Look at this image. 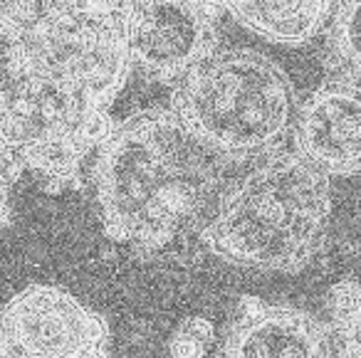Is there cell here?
<instances>
[{"label":"cell","instance_id":"obj_17","mask_svg":"<svg viewBox=\"0 0 361 358\" xmlns=\"http://www.w3.org/2000/svg\"><path fill=\"white\" fill-rule=\"evenodd\" d=\"M92 8H99L104 13H111L116 18H126L136 6H139L141 0H87Z\"/></svg>","mask_w":361,"mask_h":358},{"label":"cell","instance_id":"obj_5","mask_svg":"<svg viewBox=\"0 0 361 358\" xmlns=\"http://www.w3.org/2000/svg\"><path fill=\"white\" fill-rule=\"evenodd\" d=\"M25 57L27 70L65 82L104 106L131 67L124 20L92 6L25 35Z\"/></svg>","mask_w":361,"mask_h":358},{"label":"cell","instance_id":"obj_6","mask_svg":"<svg viewBox=\"0 0 361 358\" xmlns=\"http://www.w3.org/2000/svg\"><path fill=\"white\" fill-rule=\"evenodd\" d=\"M106 338L104 319L52 284H30L0 309V358H75Z\"/></svg>","mask_w":361,"mask_h":358},{"label":"cell","instance_id":"obj_11","mask_svg":"<svg viewBox=\"0 0 361 358\" xmlns=\"http://www.w3.org/2000/svg\"><path fill=\"white\" fill-rule=\"evenodd\" d=\"M326 67L361 82V0H334L326 27Z\"/></svg>","mask_w":361,"mask_h":358},{"label":"cell","instance_id":"obj_9","mask_svg":"<svg viewBox=\"0 0 361 358\" xmlns=\"http://www.w3.org/2000/svg\"><path fill=\"white\" fill-rule=\"evenodd\" d=\"M221 358H336L326 321L290 304L243 297Z\"/></svg>","mask_w":361,"mask_h":358},{"label":"cell","instance_id":"obj_3","mask_svg":"<svg viewBox=\"0 0 361 358\" xmlns=\"http://www.w3.org/2000/svg\"><path fill=\"white\" fill-rule=\"evenodd\" d=\"M171 109L235 163L280 151L295 121L287 75L255 50H213L176 82Z\"/></svg>","mask_w":361,"mask_h":358},{"label":"cell","instance_id":"obj_4","mask_svg":"<svg viewBox=\"0 0 361 358\" xmlns=\"http://www.w3.org/2000/svg\"><path fill=\"white\" fill-rule=\"evenodd\" d=\"M111 126L104 104L32 70L0 104V136L50 193L80 188L82 163Z\"/></svg>","mask_w":361,"mask_h":358},{"label":"cell","instance_id":"obj_8","mask_svg":"<svg viewBox=\"0 0 361 358\" xmlns=\"http://www.w3.org/2000/svg\"><path fill=\"white\" fill-rule=\"evenodd\" d=\"M295 151L329 178L361 173V85L322 82L295 111Z\"/></svg>","mask_w":361,"mask_h":358},{"label":"cell","instance_id":"obj_7","mask_svg":"<svg viewBox=\"0 0 361 358\" xmlns=\"http://www.w3.org/2000/svg\"><path fill=\"white\" fill-rule=\"evenodd\" d=\"M218 13L198 0H141L124 20L131 65L176 85L216 50Z\"/></svg>","mask_w":361,"mask_h":358},{"label":"cell","instance_id":"obj_15","mask_svg":"<svg viewBox=\"0 0 361 358\" xmlns=\"http://www.w3.org/2000/svg\"><path fill=\"white\" fill-rule=\"evenodd\" d=\"M27 72L25 37L0 23V104L8 99L16 85Z\"/></svg>","mask_w":361,"mask_h":358},{"label":"cell","instance_id":"obj_2","mask_svg":"<svg viewBox=\"0 0 361 358\" xmlns=\"http://www.w3.org/2000/svg\"><path fill=\"white\" fill-rule=\"evenodd\" d=\"M329 215V175L297 151H275L231 180L201 242L228 264L295 274L324 247Z\"/></svg>","mask_w":361,"mask_h":358},{"label":"cell","instance_id":"obj_10","mask_svg":"<svg viewBox=\"0 0 361 358\" xmlns=\"http://www.w3.org/2000/svg\"><path fill=\"white\" fill-rule=\"evenodd\" d=\"M334 0H233L228 13L255 35L280 45H305L329 23Z\"/></svg>","mask_w":361,"mask_h":358},{"label":"cell","instance_id":"obj_19","mask_svg":"<svg viewBox=\"0 0 361 358\" xmlns=\"http://www.w3.org/2000/svg\"><path fill=\"white\" fill-rule=\"evenodd\" d=\"M75 358H111V356L106 353V348H94V351H87V353H82V356H75Z\"/></svg>","mask_w":361,"mask_h":358},{"label":"cell","instance_id":"obj_18","mask_svg":"<svg viewBox=\"0 0 361 358\" xmlns=\"http://www.w3.org/2000/svg\"><path fill=\"white\" fill-rule=\"evenodd\" d=\"M198 3H203V6H208L211 11L221 13V11H228V6H231L233 0H198Z\"/></svg>","mask_w":361,"mask_h":358},{"label":"cell","instance_id":"obj_14","mask_svg":"<svg viewBox=\"0 0 361 358\" xmlns=\"http://www.w3.org/2000/svg\"><path fill=\"white\" fill-rule=\"evenodd\" d=\"M216 343V328L206 316H188L169 338L171 358H206Z\"/></svg>","mask_w":361,"mask_h":358},{"label":"cell","instance_id":"obj_13","mask_svg":"<svg viewBox=\"0 0 361 358\" xmlns=\"http://www.w3.org/2000/svg\"><path fill=\"white\" fill-rule=\"evenodd\" d=\"M85 6L87 0H0V23L25 37Z\"/></svg>","mask_w":361,"mask_h":358},{"label":"cell","instance_id":"obj_16","mask_svg":"<svg viewBox=\"0 0 361 358\" xmlns=\"http://www.w3.org/2000/svg\"><path fill=\"white\" fill-rule=\"evenodd\" d=\"M20 161L13 156V151L0 136V223L3 225L11 220V190L16 180L20 178Z\"/></svg>","mask_w":361,"mask_h":358},{"label":"cell","instance_id":"obj_12","mask_svg":"<svg viewBox=\"0 0 361 358\" xmlns=\"http://www.w3.org/2000/svg\"><path fill=\"white\" fill-rule=\"evenodd\" d=\"M326 326L336 358H361V284L341 279L326 294Z\"/></svg>","mask_w":361,"mask_h":358},{"label":"cell","instance_id":"obj_1","mask_svg":"<svg viewBox=\"0 0 361 358\" xmlns=\"http://www.w3.org/2000/svg\"><path fill=\"white\" fill-rule=\"evenodd\" d=\"M233 166L173 109H146L114 124L92 168L106 237L141 257L201 237L231 185Z\"/></svg>","mask_w":361,"mask_h":358}]
</instances>
